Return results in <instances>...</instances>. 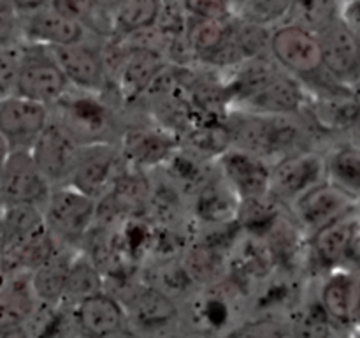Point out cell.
<instances>
[{
	"label": "cell",
	"instance_id": "1",
	"mask_svg": "<svg viewBox=\"0 0 360 338\" xmlns=\"http://www.w3.org/2000/svg\"><path fill=\"white\" fill-rule=\"evenodd\" d=\"M299 115H264L232 109L225 116L229 146L255 154L274 162L290 151L308 148L302 144L306 129L297 122Z\"/></svg>",
	"mask_w": 360,
	"mask_h": 338
},
{
	"label": "cell",
	"instance_id": "2",
	"mask_svg": "<svg viewBox=\"0 0 360 338\" xmlns=\"http://www.w3.org/2000/svg\"><path fill=\"white\" fill-rule=\"evenodd\" d=\"M55 118L79 144L116 143L118 130L116 115L111 104L101 94L69 88L60 101L49 108Z\"/></svg>",
	"mask_w": 360,
	"mask_h": 338
},
{
	"label": "cell",
	"instance_id": "3",
	"mask_svg": "<svg viewBox=\"0 0 360 338\" xmlns=\"http://www.w3.org/2000/svg\"><path fill=\"white\" fill-rule=\"evenodd\" d=\"M41 213L46 229L58 245L81 249L97 220V201L70 185L53 187Z\"/></svg>",
	"mask_w": 360,
	"mask_h": 338
},
{
	"label": "cell",
	"instance_id": "4",
	"mask_svg": "<svg viewBox=\"0 0 360 338\" xmlns=\"http://www.w3.org/2000/svg\"><path fill=\"white\" fill-rule=\"evenodd\" d=\"M326 180L323 154L315 148H301L271 162L267 196L288 210L299 197Z\"/></svg>",
	"mask_w": 360,
	"mask_h": 338
},
{
	"label": "cell",
	"instance_id": "5",
	"mask_svg": "<svg viewBox=\"0 0 360 338\" xmlns=\"http://www.w3.org/2000/svg\"><path fill=\"white\" fill-rule=\"evenodd\" d=\"M69 88V81L53 58L51 49L21 42V63L14 95L51 108Z\"/></svg>",
	"mask_w": 360,
	"mask_h": 338
},
{
	"label": "cell",
	"instance_id": "6",
	"mask_svg": "<svg viewBox=\"0 0 360 338\" xmlns=\"http://www.w3.org/2000/svg\"><path fill=\"white\" fill-rule=\"evenodd\" d=\"M306 242L311 261L327 270V273L340 268L357 270L360 254L359 208L313 232Z\"/></svg>",
	"mask_w": 360,
	"mask_h": 338
},
{
	"label": "cell",
	"instance_id": "7",
	"mask_svg": "<svg viewBox=\"0 0 360 338\" xmlns=\"http://www.w3.org/2000/svg\"><path fill=\"white\" fill-rule=\"evenodd\" d=\"M269 56L301 83L323 70L316 34L287 21L269 34Z\"/></svg>",
	"mask_w": 360,
	"mask_h": 338
},
{
	"label": "cell",
	"instance_id": "8",
	"mask_svg": "<svg viewBox=\"0 0 360 338\" xmlns=\"http://www.w3.org/2000/svg\"><path fill=\"white\" fill-rule=\"evenodd\" d=\"M116 298L123 306L127 326L132 324L137 331H164L165 327L172 326L181 313L174 298L146 282L127 285Z\"/></svg>",
	"mask_w": 360,
	"mask_h": 338
},
{
	"label": "cell",
	"instance_id": "9",
	"mask_svg": "<svg viewBox=\"0 0 360 338\" xmlns=\"http://www.w3.org/2000/svg\"><path fill=\"white\" fill-rule=\"evenodd\" d=\"M355 208H359L357 197L323 180L302 194L287 211L299 231L308 238Z\"/></svg>",
	"mask_w": 360,
	"mask_h": 338
},
{
	"label": "cell",
	"instance_id": "10",
	"mask_svg": "<svg viewBox=\"0 0 360 338\" xmlns=\"http://www.w3.org/2000/svg\"><path fill=\"white\" fill-rule=\"evenodd\" d=\"M116 144L123 164L139 171L162 168L181 148L178 134L164 125L129 127L120 132Z\"/></svg>",
	"mask_w": 360,
	"mask_h": 338
},
{
	"label": "cell",
	"instance_id": "11",
	"mask_svg": "<svg viewBox=\"0 0 360 338\" xmlns=\"http://www.w3.org/2000/svg\"><path fill=\"white\" fill-rule=\"evenodd\" d=\"M79 146L81 144L55 118L49 116V122L28 151L41 175L53 189L69 183L79 155Z\"/></svg>",
	"mask_w": 360,
	"mask_h": 338
},
{
	"label": "cell",
	"instance_id": "12",
	"mask_svg": "<svg viewBox=\"0 0 360 338\" xmlns=\"http://www.w3.org/2000/svg\"><path fill=\"white\" fill-rule=\"evenodd\" d=\"M122 168L123 161L116 143L81 144L67 185L98 201L108 192Z\"/></svg>",
	"mask_w": 360,
	"mask_h": 338
},
{
	"label": "cell",
	"instance_id": "13",
	"mask_svg": "<svg viewBox=\"0 0 360 338\" xmlns=\"http://www.w3.org/2000/svg\"><path fill=\"white\" fill-rule=\"evenodd\" d=\"M49 49L65 80L69 81L70 88L91 92V94H104L105 88L109 87L111 74L101 48L88 44L86 39H83L79 42Z\"/></svg>",
	"mask_w": 360,
	"mask_h": 338
},
{
	"label": "cell",
	"instance_id": "14",
	"mask_svg": "<svg viewBox=\"0 0 360 338\" xmlns=\"http://www.w3.org/2000/svg\"><path fill=\"white\" fill-rule=\"evenodd\" d=\"M322 55V69L333 80L357 90L360 73L359 34L340 18L316 34Z\"/></svg>",
	"mask_w": 360,
	"mask_h": 338
},
{
	"label": "cell",
	"instance_id": "15",
	"mask_svg": "<svg viewBox=\"0 0 360 338\" xmlns=\"http://www.w3.org/2000/svg\"><path fill=\"white\" fill-rule=\"evenodd\" d=\"M49 183L35 165L28 150H11L0 173V206L30 204L41 208L48 197Z\"/></svg>",
	"mask_w": 360,
	"mask_h": 338
},
{
	"label": "cell",
	"instance_id": "16",
	"mask_svg": "<svg viewBox=\"0 0 360 338\" xmlns=\"http://www.w3.org/2000/svg\"><path fill=\"white\" fill-rule=\"evenodd\" d=\"M214 168L239 201L259 199L269 190L271 162L236 146H227L214 157Z\"/></svg>",
	"mask_w": 360,
	"mask_h": 338
},
{
	"label": "cell",
	"instance_id": "17",
	"mask_svg": "<svg viewBox=\"0 0 360 338\" xmlns=\"http://www.w3.org/2000/svg\"><path fill=\"white\" fill-rule=\"evenodd\" d=\"M167 67L164 51L151 46L132 44L123 48L116 63V88L123 101H137L150 90L158 76Z\"/></svg>",
	"mask_w": 360,
	"mask_h": 338
},
{
	"label": "cell",
	"instance_id": "18",
	"mask_svg": "<svg viewBox=\"0 0 360 338\" xmlns=\"http://www.w3.org/2000/svg\"><path fill=\"white\" fill-rule=\"evenodd\" d=\"M49 108L20 95L0 99V136L11 150H30L49 122Z\"/></svg>",
	"mask_w": 360,
	"mask_h": 338
},
{
	"label": "cell",
	"instance_id": "19",
	"mask_svg": "<svg viewBox=\"0 0 360 338\" xmlns=\"http://www.w3.org/2000/svg\"><path fill=\"white\" fill-rule=\"evenodd\" d=\"M84 37H86V28L79 21L56 11L53 6L21 14V42L46 46V48H60L83 41Z\"/></svg>",
	"mask_w": 360,
	"mask_h": 338
},
{
	"label": "cell",
	"instance_id": "20",
	"mask_svg": "<svg viewBox=\"0 0 360 338\" xmlns=\"http://www.w3.org/2000/svg\"><path fill=\"white\" fill-rule=\"evenodd\" d=\"M72 310L74 327L83 338H101L127 326L125 312L115 294L101 291L81 299Z\"/></svg>",
	"mask_w": 360,
	"mask_h": 338
},
{
	"label": "cell",
	"instance_id": "21",
	"mask_svg": "<svg viewBox=\"0 0 360 338\" xmlns=\"http://www.w3.org/2000/svg\"><path fill=\"white\" fill-rule=\"evenodd\" d=\"M192 199L190 210L206 225H227L236 222L239 199L217 168L193 190Z\"/></svg>",
	"mask_w": 360,
	"mask_h": 338
},
{
	"label": "cell",
	"instance_id": "22",
	"mask_svg": "<svg viewBox=\"0 0 360 338\" xmlns=\"http://www.w3.org/2000/svg\"><path fill=\"white\" fill-rule=\"evenodd\" d=\"M327 315L338 324H352L357 319L359 284L357 270H333L327 273L319 296Z\"/></svg>",
	"mask_w": 360,
	"mask_h": 338
},
{
	"label": "cell",
	"instance_id": "23",
	"mask_svg": "<svg viewBox=\"0 0 360 338\" xmlns=\"http://www.w3.org/2000/svg\"><path fill=\"white\" fill-rule=\"evenodd\" d=\"M37 305L30 271L6 273L0 280V330L25 326Z\"/></svg>",
	"mask_w": 360,
	"mask_h": 338
},
{
	"label": "cell",
	"instance_id": "24",
	"mask_svg": "<svg viewBox=\"0 0 360 338\" xmlns=\"http://www.w3.org/2000/svg\"><path fill=\"white\" fill-rule=\"evenodd\" d=\"M323 154L326 180L350 196L360 197V150L355 139L334 143Z\"/></svg>",
	"mask_w": 360,
	"mask_h": 338
},
{
	"label": "cell",
	"instance_id": "25",
	"mask_svg": "<svg viewBox=\"0 0 360 338\" xmlns=\"http://www.w3.org/2000/svg\"><path fill=\"white\" fill-rule=\"evenodd\" d=\"M76 250L60 245L44 263L30 271V284L37 301L62 303L67 270Z\"/></svg>",
	"mask_w": 360,
	"mask_h": 338
},
{
	"label": "cell",
	"instance_id": "26",
	"mask_svg": "<svg viewBox=\"0 0 360 338\" xmlns=\"http://www.w3.org/2000/svg\"><path fill=\"white\" fill-rule=\"evenodd\" d=\"M164 0H122L112 13L111 37L116 44L155 27Z\"/></svg>",
	"mask_w": 360,
	"mask_h": 338
},
{
	"label": "cell",
	"instance_id": "27",
	"mask_svg": "<svg viewBox=\"0 0 360 338\" xmlns=\"http://www.w3.org/2000/svg\"><path fill=\"white\" fill-rule=\"evenodd\" d=\"M101 291H105L104 277L95 266L91 257L81 249H77L70 259L69 270H67L62 303L67 306H74L81 299L97 294Z\"/></svg>",
	"mask_w": 360,
	"mask_h": 338
},
{
	"label": "cell",
	"instance_id": "28",
	"mask_svg": "<svg viewBox=\"0 0 360 338\" xmlns=\"http://www.w3.org/2000/svg\"><path fill=\"white\" fill-rule=\"evenodd\" d=\"M70 327H74L72 310L63 303L37 301L25 323L28 338H63Z\"/></svg>",
	"mask_w": 360,
	"mask_h": 338
},
{
	"label": "cell",
	"instance_id": "29",
	"mask_svg": "<svg viewBox=\"0 0 360 338\" xmlns=\"http://www.w3.org/2000/svg\"><path fill=\"white\" fill-rule=\"evenodd\" d=\"M229 292L225 287H220V280L210 284L207 291L200 298L195 299L193 306H190V313L193 315L195 326L200 331H218L231 319V305H229Z\"/></svg>",
	"mask_w": 360,
	"mask_h": 338
},
{
	"label": "cell",
	"instance_id": "30",
	"mask_svg": "<svg viewBox=\"0 0 360 338\" xmlns=\"http://www.w3.org/2000/svg\"><path fill=\"white\" fill-rule=\"evenodd\" d=\"M343 0H292L287 14V23L306 28L313 34H320L340 18Z\"/></svg>",
	"mask_w": 360,
	"mask_h": 338
},
{
	"label": "cell",
	"instance_id": "31",
	"mask_svg": "<svg viewBox=\"0 0 360 338\" xmlns=\"http://www.w3.org/2000/svg\"><path fill=\"white\" fill-rule=\"evenodd\" d=\"M333 326V319L327 315L320 299L306 301L295 313L290 338H330Z\"/></svg>",
	"mask_w": 360,
	"mask_h": 338
},
{
	"label": "cell",
	"instance_id": "32",
	"mask_svg": "<svg viewBox=\"0 0 360 338\" xmlns=\"http://www.w3.org/2000/svg\"><path fill=\"white\" fill-rule=\"evenodd\" d=\"M290 4L292 0H241L236 7V18L269 28L271 25L285 23Z\"/></svg>",
	"mask_w": 360,
	"mask_h": 338
},
{
	"label": "cell",
	"instance_id": "33",
	"mask_svg": "<svg viewBox=\"0 0 360 338\" xmlns=\"http://www.w3.org/2000/svg\"><path fill=\"white\" fill-rule=\"evenodd\" d=\"M20 63L21 42L20 44L0 46V99L16 94Z\"/></svg>",
	"mask_w": 360,
	"mask_h": 338
},
{
	"label": "cell",
	"instance_id": "34",
	"mask_svg": "<svg viewBox=\"0 0 360 338\" xmlns=\"http://www.w3.org/2000/svg\"><path fill=\"white\" fill-rule=\"evenodd\" d=\"M179 4L185 14L197 20L224 21L236 16L231 0H179Z\"/></svg>",
	"mask_w": 360,
	"mask_h": 338
},
{
	"label": "cell",
	"instance_id": "35",
	"mask_svg": "<svg viewBox=\"0 0 360 338\" xmlns=\"http://www.w3.org/2000/svg\"><path fill=\"white\" fill-rule=\"evenodd\" d=\"M21 14L11 0H0V46L20 44Z\"/></svg>",
	"mask_w": 360,
	"mask_h": 338
},
{
	"label": "cell",
	"instance_id": "36",
	"mask_svg": "<svg viewBox=\"0 0 360 338\" xmlns=\"http://www.w3.org/2000/svg\"><path fill=\"white\" fill-rule=\"evenodd\" d=\"M285 337V331L281 330L280 324L274 320L259 319L253 323H246L243 326L234 327L229 333L227 338H281Z\"/></svg>",
	"mask_w": 360,
	"mask_h": 338
},
{
	"label": "cell",
	"instance_id": "37",
	"mask_svg": "<svg viewBox=\"0 0 360 338\" xmlns=\"http://www.w3.org/2000/svg\"><path fill=\"white\" fill-rule=\"evenodd\" d=\"M11 2H13V6L16 7L18 13L28 14V13H34V11L49 6V4H51V0H11Z\"/></svg>",
	"mask_w": 360,
	"mask_h": 338
},
{
	"label": "cell",
	"instance_id": "38",
	"mask_svg": "<svg viewBox=\"0 0 360 338\" xmlns=\"http://www.w3.org/2000/svg\"><path fill=\"white\" fill-rule=\"evenodd\" d=\"M101 338H139V334H137L132 327L123 326L120 327V330L112 331V333L105 334V337H101Z\"/></svg>",
	"mask_w": 360,
	"mask_h": 338
},
{
	"label": "cell",
	"instance_id": "39",
	"mask_svg": "<svg viewBox=\"0 0 360 338\" xmlns=\"http://www.w3.org/2000/svg\"><path fill=\"white\" fill-rule=\"evenodd\" d=\"M94 4H95V6L101 7V9L108 11V13L112 14V13H115L116 7L122 4V0H94Z\"/></svg>",
	"mask_w": 360,
	"mask_h": 338
},
{
	"label": "cell",
	"instance_id": "40",
	"mask_svg": "<svg viewBox=\"0 0 360 338\" xmlns=\"http://www.w3.org/2000/svg\"><path fill=\"white\" fill-rule=\"evenodd\" d=\"M9 154H11V146H9V144H7V141L4 139L2 136H0V173H2L4 164H6V161H7V157H9Z\"/></svg>",
	"mask_w": 360,
	"mask_h": 338
},
{
	"label": "cell",
	"instance_id": "41",
	"mask_svg": "<svg viewBox=\"0 0 360 338\" xmlns=\"http://www.w3.org/2000/svg\"><path fill=\"white\" fill-rule=\"evenodd\" d=\"M281 338H290V337H287V334H285V337H281Z\"/></svg>",
	"mask_w": 360,
	"mask_h": 338
},
{
	"label": "cell",
	"instance_id": "42",
	"mask_svg": "<svg viewBox=\"0 0 360 338\" xmlns=\"http://www.w3.org/2000/svg\"><path fill=\"white\" fill-rule=\"evenodd\" d=\"M0 273H2V271H0Z\"/></svg>",
	"mask_w": 360,
	"mask_h": 338
},
{
	"label": "cell",
	"instance_id": "43",
	"mask_svg": "<svg viewBox=\"0 0 360 338\" xmlns=\"http://www.w3.org/2000/svg\"><path fill=\"white\" fill-rule=\"evenodd\" d=\"M0 208H2V206H0Z\"/></svg>",
	"mask_w": 360,
	"mask_h": 338
}]
</instances>
